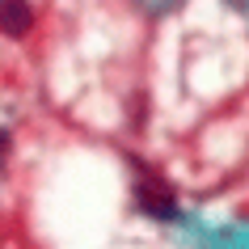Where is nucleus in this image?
Listing matches in <instances>:
<instances>
[{
	"mask_svg": "<svg viewBox=\"0 0 249 249\" xmlns=\"http://www.w3.org/2000/svg\"><path fill=\"white\" fill-rule=\"evenodd\" d=\"M135 198H140V207H144L148 215H160V220H173V215H178L173 190L165 182H157V178H144V182L135 186Z\"/></svg>",
	"mask_w": 249,
	"mask_h": 249,
	"instance_id": "1",
	"label": "nucleus"
},
{
	"mask_svg": "<svg viewBox=\"0 0 249 249\" xmlns=\"http://www.w3.org/2000/svg\"><path fill=\"white\" fill-rule=\"evenodd\" d=\"M30 26H34V9H30L26 0H0V30L9 38L30 34Z\"/></svg>",
	"mask_w": 249,
	"mask_h": 249,
	"instance_id": "2",
	"label": "nucleus"
}]
</instances>
